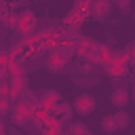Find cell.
<instances>
[{
	"mask_svg": "<svg viewBox=\"0 0 135 135\" xmlns=\"http://www.w3.org/2000/svg\"><path fill=\"white\" fill-rule=\"evenodd\" d=\"M95 105H97V101H95L89 93H82V95H78V97L74 99V110H76L80 116L91 114V112L95 110Z\"/></svg>",
	"mask_w": 135,
	"mask_h": 135,
	"instance_id": "1",
	"label": "cell"
},
{
	"mask_svg": "<svg viewBox=\"0 0 135 135\" xmlns=\"http://www.w3.org/2000/svg\"><path fill=\"white\" fill-rule=\"evenodd\" d=\"M110 101H112V105H116V108L120 110V108H124V105L129 103V93H127L124 89H116V91L112 93Z\"/></svg>",
	"mask_w": 135,
	"mask_h": 135,
	"instance_id": "2",
	"label": "cell"
},
{
	"mask_svg": "<svg viewBox=\"0 0 135 135\" xmlns=\"http://www.w3.org/2000/svg\"><path fill=\"white\" fill-rule=\"evenodd\" d=\"M133 21H135V11H133Z\"/></svg>",
	"mask_w": 135,
	"mask_h": 135,
	"instance_id": "6",
	"label": "cell"
},
{
	"mask_svg": "<svg viewBox=\"0 0 135 135\" xmlns=\"http://www.w3.org/2000/svg\"><path fill=\"white\" fill-rule=\"evenodd\" d=\"M114 116H116V120H118V127H120V129H127V127H129V122H131V116H129V114H127L122 108H120V110H118Z\"/></svg>",
	"mask_w": 135,
	"mask_h": 135,
	"instance_id": "4",
	"label": "cell"
},
{
	"mask_svg": "<svg viewBox=\"0 0 135 135\" xmlns=\"http://www.w3.org/2000/svg\"><path fill=\"white\" fill-rule=\"evenodd\" d=\"M101 129H103L105 133H116V131L120 129L116 116H103V118H101Z\"/></svg>",
	"mask_w": 135,
	"mask_h": 135,
	"instance_id": "3",
	"label": "cell"
},
{
	"mask_svg": "<svg viewBox=\"0 0 135 135\" xmlns=\"http://www.w3.org/2000/svg\"><path fill=\"white\" fill-rule=\"evenodd\" d=\"M127 53H129V55L135 59V40H131V42L127 44Z\"/></svg>",
	"mask_w": 135,
	"mask_h": 135,
	"instance_id": "5",
	"label": "cell"
}]
</instances>
